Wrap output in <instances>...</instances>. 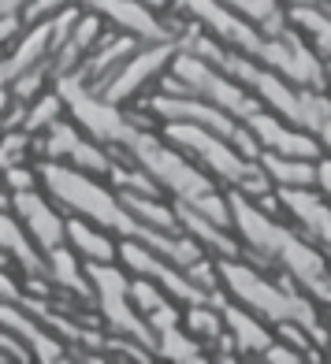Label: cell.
<instances>
[{
	"instance_id": "6da1fadb",
	"label": "cell",
	"mask_w": 331,
	"mask_h": 364,
	"mask_svg": "<svg viewBox=\"0 0 331 364\" xmlns=\"http://www.w3.org/2000/svg\"><path fill=\"white\" fill-rule=\"evenodd\" d=\"M231 201H235V223L242 227L246 242H250L257 253L279 260L294 279H302V283L317 294L320 301L331 305V279H327V272H324L320 253L309 250L305 242H298L287 227L272 223V220L264 216V212H257L250 201H242V197H231Z\"/></svg>"
},
{
	"instance_id": "7a4b0ae2",
	"label": "cell",
	"mask_w": 331,
	"mask_h": 364,
	"mask_svg": "<svg viewBox=\"0 0 331 364\" xmlns=\"http://www.w3.org/2000/svg\"><path fill=\"white\" fill-rule=\"evenodd\" d=\"M41 175H45V186L53 190L68 208H78L82 216H90V220L105 223V227L123 230L127 238H135L138 230H142V220H135V212L123 205V197L115 201L108 190H101L97 182H90L86 175H82V168H60V164H45Z\"/></svg>"
},
{
	"instance_id": "3957f363",
	"label": "cell",
	"mask_w": 331,
	"mask_h": 364,
	"mask_svg": "<svg viewBox=\"0 0 331 364\" xmlns=\"http://www.w3.org/2000/svg\"><path fill=\"white\" fill-rule=\"evenodd\" d=\"M220 275L227 279L231 294L238 297V301H246L253 312H264L268 320H279V323H302V331H309L312 338H317V346L327 342V335L317 327V316H312V309L305 301H298V297L290 290H279L272 283H264V279H257L250 268H242V264H235V257H227L216 264Z\"/></svg>"
},
{
	"instance_id": "277c9868",
	"label": "cell",
	"mask_w": 331,
	"mask_h": 364,
	"mask_svg": "<svg viewBox=\"0 0 331 364\" xmlns=\"http://www.w3.org/2000/svg\"><path fill=\"white\" fill-rule=\"evenodd\" d=\"M168 138H172L179 149H186V153L201 156L209 168L216 171V175H224L227 182H235V186L264 197V178L238 156L242 149H238V153L231 149L235 141H227L224 134H216V130H209V127H201V123H172V127H168Z\"/></svg>"
},
{
	"instance_id": "5b68a950",
	"label": "cell",
	"mask_w": 331,
	"mask_h": 364,
	"mask_svg": "<svg viewBox=\"0 0 331 364\" xmlns=\"http://www.w3.org/2000/svg\"><path fill=\"white\" fill-rule=\"evenodd\" d=\"M90 283H93V297H97V305H101V312L112 320V327L115 331H123V335H130L135 342H142V346H157V338L149 335V323L142 312L130 305L135 297H130V283L112 268V264H90Z\"/></svg>"
},
{
	"instance_id": "8992f818",
	"label": "cell",
	"mask_w": 331,
	"mask_h": 364,
	"mask_svg": "<svg viewBox=\"0 0 331 364\" xmlns=\"http://www.w3.org/2000/svg\"><path fill=\"white\" fill-rule=\"evenodd\" d=\"M123 260L130 264L135 272H142L145 279H153V283H160L164 290H168L172 297H179V301H190V305H197V301H216V297H209V290H201L194 283L190 275H183V272H175V268H168V257H160L157 250H149V245L142 242V245H135V242H127L123 245Z\"/></svg>"
},
{
	"instance_id": "52a82bcc",
	"label": "cell",
	"mask_w": 331,
	"mask_h": 364,
	"mask_svg": "<svg viewBox=\"0 0 331 364\" xmlns=\"http://www.w3.org/2000/svg\"><path fill=\"white\" fill-rule=\"evenodd\" d=\"M179 75H186L190 78V90L194 93H201L205 101H212V105H220L224 112H231V115H238V119L246 123L253 112H261V105L253 101V97H246L235 82H227L220 71H212V68H205L201 60H179Z\"/></svg>"
},
{
	"instance_id": "ba28073f",
	"label": "cell",
	"mask_w": 331,
	"mask_h": 364,
	"mask_svg": "<svg viewBox=\"0 0 331 364\" xmlns=\"http://www.w3.org/2000/svg\"><path fill=\"white\" fill-rule=\"evenodd\" d=\"M15 208H19V216L26 220L30 238H34L45 253H53L68 242V223L48 208V201H41L38 190H19L15 193Z\"/></svg>"
},
{
	"instance_id": "9c48e42d",
	"label": "cell",
	"mask_w": 331,
	"mask_h": 364,
	"mask_svg": "<svg viewBox=\"0 0 331 364\" xmlns=\"http://www.w3.org/2000/svg\"><path fill=\"white\" fill-rule=\"evenodd\" d=\"M48 153L60 156V160H71V168H82V171H112L115 164H108V156L101 149H93L90 141H82L78 130L71 127H56L53 138H48Z\"/></svg>"
},
{
	"instance_id": "30bf717a",
	"label": "cell",
	"mask_w": 331,
	"mask_h": 364,
	"mask_svg": "<svg viewBox=\"0 0 331 364\" xmlns=\"http://www.w3.org/2000/svg\"><path fill=\"white\" fill-rule=\"evenodd\" d=\"M279 197H283L287 208L312 230V235L331 245V208L320 201V197L305 193V186H283V190H279Z\"/></svg>"
},
{
	"instance_id": "8fae6325",
	"label": "cell",
	"mask_w": 331,
	"mask_h": 364,
	"mask_svg": "<svg viewBox=\"0 0 331 364\" xmlns=\"http://www.w3.org/2000/svg\"><path fill=\"white\" fill-rule=\"evenodd\" d=\"M68 242H71V250L78 257H86L90 264H112L115 260V245L101 235V230H93L90 223H82V220H68Z\"/></svg>"
},
{
	"instance_id": "7c38bea8",
	"label": "cell",
	"mask_w": 331,
	"mask_h": 364,
	"mask_svg": "<svg viewBox=\"0 0 331 364\" xmlns=\"http://www.w3.org/2000/svg\"><path fill=\"white\" fill-rule=\"evenodd\" d=\"M224 320H227V331L235 335V346L238 350H246V353H264L272 346V338H268V331H264L250 312H242V309H224Z\"/></svg>"
},
{
	"instance_id": "4fadbf2b",
	"label": "cell",
	"mask_w": 331,
	"mask_h": 364,
	"mask_svg": "<svg viewBox=\"0 0 331 364\" xmlns=\"http://www.w3.org/2000/svg\"><path fill=\"white\" fill-rule=\"evenodd\" d=\"M4 320H8V327L23 331V335L30 338V350H34L41 360H60V357H63V353H60V350H63V342H60V338H53V335H45L41 327H34V323H30L19 309H11V305H8V309H4Z\"/></svg>"
},
{
	"instance_id": "5bb4252c",
	"label": "cell",
	"mask_w": 331,
	"mask_h": 364,
	"mask_svg": "<svg viewBox=\"0 0 331 364\" xmlns=\"http://www.w3.org/2000/svg\"><path fill=\"white\" fill-rule=\"evenodd\" d=\"M264 168H268V178H275L279 186H309L312 178H317V171L305 164V156H275L268 153L264 156Z\"/></svg>"
},
{
	"instance_id": "9a60e30c",
	"label": "cell",
	"mask_w": 331,
	"mask_h": 364,
	"mask_svg": "<svg viewBox=\"0 0 331 364\" xmlns=\"http://www.w3.org/2000/svg\"><path fill=\"white\" fill-rule=\"evenodd\" d=\"M4 250H8V253H15V260H19L30 275H41V272L48 268V264H41V257H38V253L23 242V227L15 223L11 216H4Z\"/></svg>"
},
{
	"instance_id": "2e32d148",
	"label": "cell",
	"mask_w": 331,
	"mask_h": 364,
	"mask_svg": "<svg viewBox=\"0 0 331 364\" xmlns=\"http://www.w3.org/2000/svg\"><path fill=\"white\" fill-rule=\"evenodd\" d=\"M153 350L160 357H175V360H197V357H201V353H197V342L186 338L183 331H179V323L157 331V346H153Z\"/></svg>"
},
{
	"instance_id": "e0dca14e",
	"label": "cell",
	"mask_w": 331,
	"mask_h": 364,
	"mask_svg": "<svg viewBox=\"0 0 331 364\" xmlns=\"http://www.w3.org/2000/svg\"><path fill=\"white\" fill-rule=\"evenodd\" d=\"M186 320H190V331H194V335H201L205 342L220 338V327L227 323V320H220V312L212 309V301H197V305H190Z\"/></svg>"
},
{
	"instance_id": "ac0fdd59",
	"label": "cell",
	"mask_w": 331,
	"mask_h": 364,
	"mask_svg": "<svg viewBox=\"0 0 331 364\" xmlns=\"http://www.w3.org/2000/svg\"><path fill=\"white\" fill-rule=\"evenodd\" d=\"M294 19L302 23V30L312 38V45H317L320 53H331V19H324V15L312 11V8H294Z\"/></svg>"
},
{
	"instance_id": "d6986e66",
	"label": "cell",
	"mask_w": 331,
	"mask_h": 364,
	"mask_svg": "<svg viewBox=\"0 0 331 364\" xmlns=\"http://www.w3.org/2000/svg\"><path fill=\"white\" fill-rule=\"evenodd\" d=\"M90 4H97V8L105 4V11L115 15V19H123L127 26H138V30H145V34H157V26L149 23V15L138 4H127V0H90Z\"/></svg>"
},
{
	"instance_id": "ffe728a7",
	"label": "cell",
	"mask_w": 331,
	"mask_h": 364,
	"mask_svg": "<svg viewBox=\"0 0 331 364\" xmlns=\"http://www.w3.org/2000/svg\"><path fill=\"white\" fill-rule=\"evenodd\" d=\"M227 4H235L238 11H250L253 19H264V26H272L275 30V8H272V0H227Z\"/></svg>"
},
{
	"instance_id": "44dd1931",
	"label": "cell",
	"mask_w": 331,
	"mask_h": 364,
	"mask_svg": "<svg viewBox=\"0 0 331 364\" xmlns=\"http://www.w3.org/2000/svg\"><path fill=\"white\" fill-rule=\"evenodd\" d=\"M56 112H60V97H45L41 105H34V112L26 115V127L30 130H38V127H48L56 119Z\"/></svg>"
},
{
	"instance_id": "7402d4cb",
	"label": "cell",
	"mask_w": 331,
	"mask_h": 364,
	"mask_svg": "<svg viewBox=\"0 0 331 364\" xmlns=\"http://www.w3.org/2000/svg\"><path fill=\"white\" fill-rule=\"evenodd\" d=\"M264 360H298V353H290L287 346H268V350H264Z\"/></svg>"
},
{
	"instance_id": "603a6c76",
	"label": "cell",
	"mask_w": 331,
	"mask_h": 364,
	"mask_svg": "<svg viewBox=\"0 0 331 364\" xmlns=\"http://www.w3.org/2000/svg\"><path fill=\"white\" fill-rule=\"evenodd\" d=\"M11 4H19V0H8V8H11Z\"/></svg>"
}]
</instances>
